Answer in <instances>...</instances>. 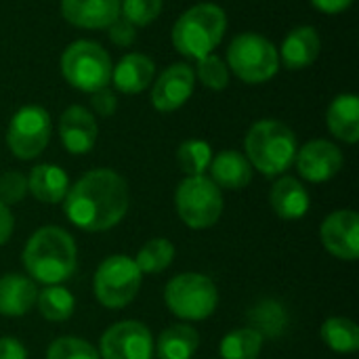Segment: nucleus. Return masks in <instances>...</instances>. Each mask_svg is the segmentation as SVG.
<instances>
[{"mask_svg":"<svg viewBox=\"0 0 359 359\" xmlns=\"http://www.w3.org/2000/svg\"><path fill=\"white\" fill-rule=\"evenodd\" d=\"M227 29V15L219 4L202 2L187 8L172 27V44L175 48L200 61L210 55L223 40Z\"/></svg>","mask_w":359,"mask_h":359,"instance_id":"7ed1b4c3","label":"nucleus"},{"mask_svg":"<svg viewBox=\"0 0 359 359\" xmlns=\"http://www.w3.org/2000/svg\"><path fill=\"white\" fill-rule=\"evenodd\" d=\"M13 227H15L13 215L8 210V206L0 202V246L8 242V238L13 236Z\"/></svg>","mask_w":359,"mask_h":359,"instance_id":"4c0bfd02","label":"nucleus"},{"mask_svg":"<svg viewBox=\"0 0 359 359\" xmlns=\"http://www.w3.org/2000/svg\"><path fill=\"white\" fill-rule=\"evenodd\" d=\"M67 219L84 231H107L128 210V185L109 168H95L80 177L65 194Z\"/></svg>","mask_w":359,"mask_h":359,"instance_id":"f257e3e1","label":"nucleus"},{"mask_svg":"<svg viewBox=\"0 0 359 359\" xmlns=\"http://www.w3.org/2000/svg\"><path fill=\"white\" fill-rule=\"evenodd\" d=\"M50 116L40 105H25L21 107L6 130V143L13 156L19 160H34L38 158L50 139Z\"/></svg>","mask_w":359,"mask_h":359,"instance_id":"9d476101","label":"nucleus"},{"mask_svg":"<svg viewBox=\"0 0 359 359\" xmlns=\"http://www.w3.org/2000/svg\"><path fill=\"white\" fill-rule=\"evenodd\" d=\"M196 86V74L187 63L166 67L151 88V105L158 111H175L187 103Z\"/></svg>","mask_w":359,"mask_h":359,"instance_id":"f8f14e48","label":"nucleus"},{"mask_svg":"<svg viewBox=\"0 0 359 359\" xmlns=\"http://www.w3.org/2000/svg\"><path fill=\"white\" fill-rule=\"evenodd\" d=\"M141 269L135 259L114 255L105 259L95 273V294L109 309L126 307L141 288Z\"/></svg>","mask_w":359,"mask_h":359,"instance_id":"1a4fd4ad","label":"nucleus"},{"mask_svg":"<svg viewBox=\"0 0 359 359\" xmlns=\"http://www.w3.org/2000/svg\"><path fill=\"white\" fill-rule=\"evenodd\" d=\"M156 65L143 53L124 55L111 69V80L116 88L124 95H137L154 82Z\"/></svg>","mask_w":359,"mask_h":359,"instance_id":"f3484780","label":"nucleus"},{"mask_svg":"<svg viewBox=\"0 0 359 359\" xmlns=\"http://www.w3.org/2000/svg\"><path fill=\"white\" fill-rule=\"evenodd\" d=\"M175 259V246L166 238L149 240L137 255L135 263L141 273H160L164 271Z\"/></svg>","mask_w":359,"mask_h":359,"instance_id":"c756f323","label":"nucleus"},{"mask_svg":"<svg viewBox=\"0 0 359 359\" xmlns=\"http://www.w3.org/2000/svg\"><path fill=\"white\" fill-rule=\"evenodd\" d=\"M227 67L246 84H263L278 74L280 55L265 36L244 32L227 48Z\"/></svg>","mask_w":359,"mask_h":359,"instance_id":"39448f33","label":"nucleus"},{"mask_svg":"<svg viewBox=\"0 0 359 359\" xmlns=\"http://www.w3.org/2000/svg\"><path fill=\"white\" fill-rule=\"evenodd\" d=\"M210 179L223 189H242L252 181V166L246 156L233 149H225L210 162Z\"/></svg>","mask_w":359,"mask_h":359,"instance_id":"412c9836","label":"nucleus"},{"mask_svg":"<svg viewBox=\"0 0 359 359\" xmlns=\"http://www.w3.org/2000/svg\"><path fill=\"white\" fill-rule=\"evenodd\" d=\"M97 133L95 116L82 105L67 107L59 118V137L69 154H88L95 147Z\"/></svg>","mask_w":359,"mask_h":359,"instance_id":"2eb2a0df","label":"nucleus"},{"mask_svg":"<svg viewBox=\"0 0 359 359\" xmlns=\"http://www.w3.org/2000/svg\"><path fill=\"white\" fill-rule=\"evenodd\" d=\"M250 326L257 330L263 339L280 337L286 326V311L276 301H263L250 311Z\"/></svg>","mask_w":359,"mask_h":359,"instance_id":"c85d7f7f","label":"nucleus"},{"mask_svg":"<svg viewBox=\"0 0 359 359\" xmlns=\"http://www.w3.org/2000/svg\"><path fill=\"white\" fill-rule=\"evenodd\" d=\"M194 74L200 78V82L206 88H212V90H223L229 84V67H227V63L221 57L212 55V53L198 61V67H196Z\"/></svg>","mask_w":359,"mask_h":359,"instance_id":"7c9ffc66","label":"nucleus"},{"mask_svg":"<svg viewBox=\"0 0 359 359\" xmlns=\"http://www.w3.org/2000/svg\"><path fill=\"white\" fill-rule=\"evenodd\" d=\"M38 299L36 284L19 273L0 278V316L19 318L25 316Z\"/></svg>","mask_w":359,"mask_h":359,"instance_id":"6ab92c4d","label":"nucleus"},{"mask_svg":"<svg viewBox=\"0 0 359 359\" xmlns=\"http://www.w3.org/2000/svg\"><path fill=\"white\" fill-rule=\"evenodd\" d=\"M107 34L111 38L114 44L118 46H130L137 38V32H135V25L128 23L124 17H118L109 27H107Z\"/></svg>","mask_w":359,"mask_h":359,"instance_id":"f704fd0d","label":"nucleus"},{"mask_svg":"<svg viewBox=\"0 0 359 359\" xmlns=\"http://www.w3.org/2000/svg\"><path fill=\"white\" fill-rule=\"evenodd\" d=\"M313 6L322 13H328V15H337V13H343L345 8H349L353 4V0H311Z\"/></svg>","mask_w":359,"mask_h":359,"instance_id":"58836bf2","label":"nucleus"},{"mask_svg":"<svg viewBox=\"0 0 359 359\" xmlns=\"http://www.w3.org/2000/svg\"><path fill=\"white\" fill-rule=\"evenodd\" d=\"M320 48H322V42H320L316 27L301 25V27H294L286 36L278 55H282V63L288 69H305L318 59Z\"/></svg>","mask_w":359,"mask_h":359,"instance_id":"a211bd4d","label":"nucleus"},{"mask_svg":"<svg viewBox=\"0 0 359 359\" xmlns=\"http://www.w3.org/2000/svg\"><path fill=\"white\" fill-rule=\"evenodd\" d=\"M0 359H27V351L17 339L2 337L0 339Z\"/></svg>","mask_w":359,"mask_h":359,"instance_id":"e433bc0d","label":"nucleus"},{"mask_svg":"<svg viewBox=\"0 0 359 359\" xmlns=\"http://www.w3.org/2000/svg\"><path fill=\"white\" fill-rule=\"evenodd\" d=\"M269 202H271L273 212L286 221L301 219L309 210V194L303 187V183L297 181L294 177L278 179L271 187Z\"/></svg>","mask_w":359,"mask_h":359,"instance_id":"aec40b11","label":"nucleus"},{"mask_svg":"<svg viewBox=\"0 0 359 359\" xmlns=\"http://www.w3.org/2000/svg\"><path fill=\"white\" fill-rule=\"evenodd\" d=\"M294 162L303 179L311 183H324L339 175V170L343 168V154L334 143L316 139L297 151Z\"/></svg>","mask_w":359,"mask_h":359,"instance_id":"4468645a","label":"nucleus"},{"mask_svg":"<svg viewBox=\"0 0 359 359\" xmlns=\"http://www.w3.org/2000/svg\"><path fill=\"white\" fill-rule=\"evenodd\" d=\"M177 212L183 223L191 229L212 227L223 212V194L212 179L198 175L181 181L175 194Z\"/></svg>","mask_w":359,"mask_h":359,"instance_id":"6e6552de","label":"nucleus"},{"mask_svg":"<svg viewBox=\"0 0 359 359\" xmlns=\"http://www.w3.org/2000/svg\"><path fill=\"white\" fill-rule=\"evenodd\" d=\"M320 238L324 248L343 261L359 257V217L353 210H337L322 223Z\"/></svg>","mask_w":359,"mask_h":359,"instance_id":"ddd939ff","label":"nucleus"},{"mask_svg":"<svg viewBox=\"0 0 359 359\" xmlns=\"http://www.w3.org/2000/svg\"><path fill=\"white\" fill-rule=\"evenodd\" d=\"M46 359H101L97 349L76 337H61L50 343Z\"/></svg>","mask_w":359,"mask_h":359,"instance_id":"2f4dec72","label":"nucleus"},{"mask_svg":"<svg viewBox=\"0 0 359 359\" xmlns=\"http://www.w3.org/2000/svg\"><path fill=\"white\" fill-rule=\"evenodd\" d=\"M198 345L200 334L196 332V328L187 324H175L160 334L156 351L160 359H191L198 351Z\"/></svg>","mask_w":359,"mask_h":359,"instance_id":"b1692460","label":"nucleus"},{"mask_svg":"<svg viewBox=\"0 0 359 359\" xmlns=\"http://www.w3.org/2000/svg\"><path fill=\"white\" fill-rule=\"evenodd\" d=\"M27 194V179L17 172V170H11V172H4L0 177V202L2 204H17L25 198Z\"/></svg>","mask_w":359,"mask_h":359,"instance_id":"72a5a7b5","label":"nucleus"},{"mask_svg":"<svg viewBox=\"0 0 359 359\" xmlns=\"http://www.w3.org/2000/svg\"><path fill=\"white\" fill-rule=\"evenodd\" d=\"M246 158L265 177L286 172L297 158V137L292 128L278 120H259L246 135L244 141Z\"/></svg>","mask_w":359,"mask_h":359,"instance_id":"20e7f679","label":"nucleus"},{"mask_svg":"<svg viewBox=\"0 0 359 359\" xmlns=\"http://www.w3.org/2000/svg\"><path fill=\"white\" fill-rule=\"evenodd\" d=\"M166 307L183 320H206L215 313L219 303L217 286L202 273H181L166 284Z\"/></svg>","mask_w":359,"mask_h":359,"instance_id":"0eeeda50","label":"nucleus"},{"mask_svg":"<svg viewBox=\"0 0 359 359\" xmlns=\"http://www.w3.org/2000/svg\"><path fill=\"white\" fill-rule=\"evenodd\" d=\"M263 337L252 328H238L223 337L219 345L221 359H257L263 351Z\"/></svg>","mask_w":359,"mask_h":359,"instance_id":"393cba45","label":"nucleus"},{"mask_svg":"<svg viewBox=\"0 0 359 359\" xmlns=\"http://www.w3.org/2000/svg\"><path fill=\"white\" fill-rule=\"evenodd\" d=\"M177 162L181 166V170L187 177H198L204 175L206 168L212 162V149L206 141L202 139H189L183 141L177 149Z\"/></svg>","mask_w":359,"mask_h":359,"instance_id":"cd10ccee","label":"nucleus"},{"mask_svg":"<svg viewBox=\"0 0 359 359\" xmlns=\"http://www.w3.org/2000/svg\"><path fill=\"white\" fill-rule=\"evenodd\" d=\"M122 0H61V15L76 27L105 29L120 17Z\"/></svg>","mask_w":359,"mask_h":359,"instance_id":"dca6fc26","label":"nucleus"},{"mask_svg":"<svg viewBox=\"0 0 359 359\" xmlns=\"http://www.w3.org/2000/svg\"><path fill=\"white\" fill-rule=\"evenodd\" d=\"M322 341L337 353L359 349V328L349 318H330L322 324Z\"/></svg>","mask_w":359,"mask_h":359,"instance_id":"a878e982","label":"nucleus"},{"mask_svg":"<svg viewBox=\"0 0 359 359\" xmlns=\"http://www.w3.org/2000/svg\"><path fill=\"white\" fill-rule=\"evenodd\" d=\"M69 189V179L63 168L55 164H40L34 166L27 177V191L44 202V204H57L65 198Z\"/></svg>","mask_w":359,"mask_h":359,"instance_id":"5701e85b","label":"nucleus"},{"mask_svg":"<svg viewBox=\"0 0 359 359\" xmlns=\"http://www.w3.org/2000/svg\"><path fill=\"white\" fill-rule=\"evenodd\" d=\"M76 255L74 238L65 229L42 227L27 240L23 265L34 280L55 286L74 273Z\"/></svg>","mask_w":359,"mask_h":359,"instance_id":"f03ea898","label":"nucleus"},{"mask_svg":"<svg viewBox=\"0 0 359 359\" xmlns=\"http://www.w3.org/2000/svg\"><path fill=\"white\" fill-rule=\"evenodd\" d=\"M90 95H93V97H90V105H93L95 114H99V116H103V118H109V116L116 114L118 99H116V95H114L107 86L101 88V90H95V93H90Z\"/></svg>","mask_w":359,"mask_h":359,"instance_id":"c9c22d12","label":"nucleus"},{"mask_svg":"<svg viewBox=\"0 0 359 359\" xmlns=\"http://www.w3.org/2000/svg\"><path fill=\"white\" fill-rule=\"evenodd\" d=\"M103 359H151L154 339L141 322H118L107 328L99 343Z\"/></svg>","mask_w":359,"mask_h":359,"instance_id":"9b49d317","label":"nucleus"},{"mask_svg":"<svg viewBox=\"0 0 359 359\" xmlns=\"http://www.w3.org/2000/svg\"><path fill=\"white\" fill-rule=\"evenodd\" d=\"M111 57L93 40H76L61 55L63 78L82 93H95L111 82Z\"/></svg>","mask_w":359,"mask_h":359,"instance_id":"423d86ee","label":"nucleus"},{"mask_svg":"<svg viewBox=\"0 0 359 359\" xmlns=\"http://www.w3.org/2000/svg\"><path fill=\"white\" fill-rule=\"evenodd\" d=\"M326 124L330 133L345 141L358 143L359 139V99L353 93L339 95L326 111Z\"/></svg>","mask_w":359,"mask_h":359,"instance_id":"4be33fe9","label":"nucleus"},{"mask_svg":"<svg viewBox=\"0 0 359 359\" xmlns=\"http://www.w3.org/2000/svg\"><path fill=\"white\" fill-rule=\"evenodd\" d=\"M38 311L42 318H46L48 322H65L67 318H72L74 313V297L69 294V290H65L63 286L55 284L44 288L38 299Z\"/></svg>","mask_w":359,"mask_h":359,"instance_id":"bb28decb","label":"nucleus"},{"mask_svg":"<svg viewBox=\"0 0 359 359\" xmlns=\"http://www.w3.org/2000/svg\"><path fill=\"white\" fill-rule=\"evenodd\" d=\"M162 13V0H122L120 4V17H124L128 23L137 25H149L158 15Z\"/></svg>","mask_w":359,"mask_h":359,"instance_id":"473e14b6","label":"nucleus"}]
</instances>
